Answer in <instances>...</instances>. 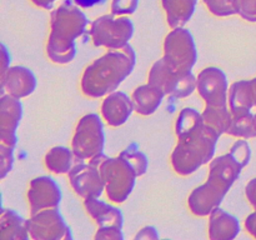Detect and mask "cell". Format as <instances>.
I'll return each mask as SVG.
<instances>
[{
  "label": "cell",
  "mask_w": 256,
  "mask_h": 240,
  "mask_svg": "<svg viewBox=\"0 0 256 240\" xmlns=\"http://www.w3.org/2000/svg\"><path fill=\"white\" fill-rule=\"evenodd\" d=\"M230 84L224 70L206 66L196 76V92L204 102L202 112L204 124L218 136L226 134L232 122L229 106Z\"/></svg>",
  "instance_id": "5"
},
{
  "label": "cell",
  "mask_w": 256,
  "mask_h": 240,
  "mask_svg": "<svg viewBox=\"0 0 256 240\" xmlns=\"http://www.w3.org/2000/svg\"><path fill=\"white\" fill-rule=\"evenodd\" d=\"M136 65V52L132 45L106 50L92 60L80 76V90L89 99H102L119 89Z\"/></svg>",
  "instance_id": "3"
},
{
  "label": "cell",
  "mask_w": 256,
  "mask_h": 240,
  "mask_svg": "<svg viewBox=\"0 0 256 240\" xmlns=\"http://www.w3.org/2000/svg\"><path fill=\"white\" fill-rule=\"evenodd\" d=\"M20 100L9 94L0 96V142L12 148L18 145L16 132L24 112Z\"/></svg>",
  "instance_id": "14"
},
{
  "label": "cell",
  "mask_w": 256,
  "mask_h": 240,
  "mask_svg": "<svg viewBox=\"0 0 256 240\" xmlns=\"http://www.w3.org/2000/svg\"><path fill=\"white\" fill-rule=\"evenodd\" d=\"M0 239L2 240H28V219L14 209L2 208L0 214Z\"/></svg>",
  "instance_id": "22"
},
{
  "label": "cell",
  "mask_w": 256,
  "mask_h": 240,
  "mask_svg": "<svg viewBox=\"0 0 256 240\" xmlns=\"http://www.w3.org/2000/svg\"><path fill=\"white\" fill-rule=\"evenodd\" d=\"M240 222L235 215L216 208L208 216V238L212 240H232L239 235Z\"/></svg>",
  "instance_id": "19"
},
{
  "label": "cell",
  "mask_w": 256,
  "mask_h": 240,
  "mask_svg": "<svg viewBox=\"0 0 256 240\" xmlns=\"http://www.w3.org/2000/svg\"><path fill=\"white\" fill-rule=\"evenodd\" d=\"M89 25V19L74 0H64L50 15L45 54L52 62L66 65L75 59L76 39Z\"/></svg>",
  "instance_id": "4"
},
{
  "label": "cell",
  "mask_w": 256,
  "mask_h": 240,
  "mask_svg": "<svg viewBox=\"0 0 256 240\" xmlns=\"http://www.w3.org/2000/svg\"><path fill=\"white\" fill-rule=\"evenodd\" d=\"M162 58L174 72L192 74L198 62V49L190 30L186 28L170 30L164 38Z\"/></svg>",
  "instance_id": "8"
},
{
  "label": "cell",
  "mask_w": 256,
  "mask_h": 240,
  "mask_svg": "<svg viewBox=\"0 0 256 240\" xmlns=\"http://www.w3.org/2000/svg\"><path fill=\"white\" fill-rule=\"evenodd\" d=\"M244 229L252 238L256 239V212H250L244 220Z\"/></svg>",
  "instance_id": "33"
},
{
  "label": "cell",
  "mask_w": 256,
  "mask_h": 240,
  "mask_svg": "<svg viewBox=\"0 0 256 240\" xmlns=\"http://www.w3.org/2000/svg\"><path fill=\"white\" fill-rule=\"evenodd\" d=\"M166 95L150 82L139 85L132 92L134 110L140 116H150L162 106Z\"/></svg>",
  "instance_id": "20"
},
{
  "label": "cell",
  "mask_w": 256,
  "mask_h": 240,
  "mask_svg": "<svg viewBox=\"0 0 256 240\" xmlns=\"http://www.w3.org/2000/svg\"><path fill=\"white\" fill-rule=\"evenodd\" d=\"M148 82L159 88L166 96L176 99H185L196 92V76L194 72L184 75L174 72L162 58L150 66Z\"/></svg>",
  "instance_id": "11"
},
{
  "label": "cell",
  "mask_w": 256,
  "mask_h": 240,
  "mask_svg": "<svg viewBox=\"0 0 256 240\" xmlns=\"http://www.w3.org/2000/svg\"><path fill=\"white\" fill-rule=\"evenodd\" d=\"M252 159V148L246 139H238L229 152L215 156L209 162L208 178L192 190L188 196V209L194 216L208 218L222 205L229 190Z\"/></svg>",
  "instance_id": "1"
},
{
  "label": "cell",
  "mask_w": 256,
  "mask_h": 240,
  "mask_svg": "<svg viewBox=\"0 0 256 240\" xmlns=\"http://www.w3.org/2000/svg\"><path fill=\"white\" fill-rule=\"evenodd\" d=\"M229 106L232 114L252 112L256 108V76L234 82L229 89Z\"/></svg>",
  "instance_id": "18"
},
{
  "label": "cell",
  "mask_w": 256,
  "mask_h": 240,
  "mask_svg": "<svg viewBox=\"0 0 256 240\" xmlns=\"http://www.w3.org/2000/svg\"><path fill=\"white\" fill-rule=\"evenodd\" d=\"M62 199V189L54 178L49 175H39L29 182L26 202L30 214L49 208H59Z\"/></svg>",
  "instance_id": "13"
},
{
  "label": "cell",
  "mask_w": 256,
  "mask_h": 240,
  "mask_svg": "<svg viewBox=\"0 0 256 240\" xmlns=\"http://www.w3.org/2000/svg\"><path fill=\"white\" fill-rule=\"evenodd\" d=\"M232 4H234V2H232ZM234 9H235V8H234Z\"/></svg>",
  "instance_id": "38"
},
{
  "label": "cell",
  "mask_w": 256,
  "mask_h": 240,
  "mask_svg": "<svg viewBox=\"0 0 256 240\" xmlns=\"http://www.w3.org/2000/svg\"><path fill=\"white\" fill-rule=\"evenodd\" d=\"M82 209L98 228L124 226V214L114 202H106L100 198H89L82 200Z\"/></svg>",
  "instance_id": "17"
},
{
  "label": "cell",
  "mask_w": 256,
  "mask_h": 240,
  "mask_svg": "<svg viewBox=\"0 0 256 240\" xmlns=\"http://www.w3.org/2000/svg\"><path fill=\"white\" fill-rule=\"evenodd\" d=\"M135 112L132 96L122 90H115L102 99L100 116L109 128H120Z\"/></svg>",
  "instance_id": "15"
},
{
  "label": "cell",
  "mask_w": 256,
  "mask_h": 240,
  "mask_svg": "<svg viewBox=\"0 0 256 240\" xmlns=\"http://www.w3.org/2000/svg\"><path fill=\"white\" fill-rule=\"evenodd\" d=\"M170 29L185 28L192 20L199 0H160Z\"/></svg>",
  "instance_id": "21"
},
{
  "label": "cell",
  "mask_w": 256,
  "mask_h": 240,
  "mask_svg": "<svg viewBox=\"0 0 256 240\" xmlns=\"http://www.w3.org/2000/svg\"><path fill=\"white\" fill-rule=\"evenodd\" d=\"M88 32L94 46L112 50L129 45L135 26L130 16H116L110 12L92 20Z\"/></svg>",
  "instance_id": "6"
},
{
  "label": "cell",
  "mask_w": 256,
  "mask_h": 240,
  "mask_svg": "<svg viewBox=\"0 0 256 240\" xmlns=\"http://www.w3.org/2000/svg\"><path fill=\"white\" fill-rule=\"evenodd\" d=\"M245 198L250 206L256 212V178H252L245 186Z\"/></svg>",
  "instance_id": "32"
},
{
  "label": "cell",
  "mask_w": 256,
  "mask_h": 240,
  "mask_svg": "<svg viewBox=\"0 0 256 240\" xmlns=\"http://www.w3.org/2000/svg\"><path fill=\"white\" fill-rule=\"evenodd\" d=\"M255 130H256V112H255Z\"/></svg>",
  "instance_id": "37"
},
{
  "label": "cell",
  "mask_w": 256,
  "mask_h": 240,
  "mask_svg": "<svg viewBox=\"0 0 256 240\" xmlns=\"http://www.w3.org/2000/svg\"><path fill=\"white\" fill-rule=\"evenodd\" d=\"M235 12L242 19L249 22H256V0H232Z\"/></svg>",
  "instance_id": "28"
},
{
  "label": "cell",
  "mask_w": 256,
  "mask_h": 240,
  "mask_svg": "<svg viewBox=\"0 0 256 240\" xmlns=\"http://www.w3.org/2000/svg\"><path fill=\"white\" fill-rule=\"evenodd\" d=\"M105 0H74V2L76 5H79L82 9H90V8H94L96 5L102 4Z\"/></svg>",
  "instance_id": "35"
},
{
  "label": "cell",
  "mask_w": 256,
  "mask_h": 240,
  "mask_svg": "<svg viewBox=\"0 0 256 240\" xmlns=\"http://www.w3.org/2000/svg\"><path fill=\"white\" fill-rule=\"evenodd\" d=\"M102 172L106 199L116 205L126 202L134 192L139 178L130 162L122 155L106 156L102 165Z\"/></svg>",
  "instance_id": "7"
},
{
  "label": "cell",
  "mask_w": 256,
  "mask_h": 240,
  "mask_svg": "<svg viewBox=\"0 0 256 240\" xmlns=\"http://www.w3.org/2000/svg\"><path fill=\"white\" fill-rule=\"evenodd\" d=\"M30 2H32V5L39 8V9L50 10L52 9V6H54V4L58 0H30Z\"/></svg>",
  "instance_id": "36"
},
{
  "label": "cell",
  "mask_w": 256,
  "mask_h": 240,
  "mask_svg": "<svg viewBox=\"0 0 256 240\" xmlns=\"http://www.w3.org/2000/svg\"><path fill=\"white\" fill-rule=\"evenodd\" d=\"M2 94H9L18 99L30 96L36 90L38 79L30 68L14 65L5 74L0 75Z\"/></svg>",
  "instance_id": "16"
},
{
  "label": "cell",
  "mask_w": 256,
  "mask_h": 240,
  "mask_svg": "<svg viewBox=\"0 0 256 240\" xmlns=\"http://www.w3.org/2000/svg\"><path fill=\"white\" fill-rule=\"evenodd\" d=\"M139 6V0H112L110 12L116 16H132Z\"/></svg>",
  "instance_id": "29"
},
{
  "label": "cell",
  "mask_w": 256,
  "mask_h": 240,
  "mask_svg": "<svg viewBox=\"0 0 256 240\" xmlns=\"http://www.w3.org/2000/svg\"><path fill=\"white\" fill-rule=\"evenodd\" d=\"M42 162L45 169L52 174L68 175L76 162V158L72 148L56 145L48 150Z\"/></svg>",
  "instance_id": "23"
},
{
  "label": "cell",
  "mask_w": 256,
  "mask_h": 240,
  "mask_svg": "<svg viewBox=\"0 0 256 240\" xmlns=\"http://www.w3.org/2000/svg\"><path fill=\"white\" fill-rule=\"evenodd\" d=\"M70 148L76 160H89L104 152V122L99 114L88 112L78 120Z\"/></svg>",
  "instance_id": "9"
},
{
  "label": "cell",
  "mask_w": 256,
  "mask_h": 240,
  "mask_svg": "<svg viewBox=\"0 0 256 240\" xmlns=\"http://www.w3.org/2000/svg\"><path fill=\"white\" fill-rule=\"evenodd\" d=\"M124 159H126L130 162L134 170L136 172L138 176H142L145 172H148V166H149V160L148 156L142 152L136 149H125L122 152H119Z\"/></svg>",
  "instance_id": "25"
},
{
  "label": "cell",
  "mask_w": 256,
  "mask_h": 240,
  "mask_svg": "<svg viewBox=\"0 0 256 240\" xmlns=\"http://www.w3.org/2000/svg\"><path fill=\"white\" fill-rule=\"evenodd\" d=\"M95 240H124L125 235L122 228L100 226L94 234Z\"/></svg>",
  "instance_id": "30"
},
{
  "label": "cell",
  "mask_w": 256,
  "mask_h": 240,
  "mask_svg": "<svg viewBox=\"0 0 256 240\" xmlns=\"http://www.w3.org/2000/svg\"><path fill=\"white\" fill-rule=\"evenodd\" d=\"M15 148L0 142V176L5 179L12 172L15 162Z\"/></svg>",
  "instance_id": "27"
},
{
  "label": "cell",
  "mask_w": 256,
  "mask_h": 240,
  "mask_svg": "<svg viewBox=\"0 0 256 240\" xmlns=\"http://www.w3.org/2000/svg\"><path fill=\"white\" fill-rule=\"evenodd\" d=\"M174 132L176 144L170 154V165L179 176H189L215 158L216 134L209 130L202 112L184 108L175 118Z\"/></svg>",
  "instance_id": "2"
},
{
  "label": "cell",
  "mask_w": 256,
  "mask_h": 240,
  "mask_svg": "<svg viewBox=\"0 0 256 240\" xmlns=\"http://www.w3.org/2000/svg\"><path fill=\"white\" fill-rule=\"evenodd\" d=\"M160 235L159 232H158L156 228L152 226V225H146V226L142 228V229L139 230V232L135 234L134 239L136 240H152V239H159Z\"/></svg>",
  "instance_id": "31"
},
{
  "label": "cell",
  "mask_w": 256,
  "mask_h": 240,
  "mask_svg": "<svg viewBox=\"0 0 256 240\" xmlns=\"http://www.w3.org/2000/svg\"><path fill=\"white\" fill-rule=\"evenodd\" d=\"M0 49H2V72H0V75H2L12 66V54H10L6 45L2 44V42L0 45Z\"/></svg>",
  "instance_id": "34"
},
{
  "label": "cell",
  "mask_w": 256,
  "mask_h": 240,
  "mask_svg": "<svg viewBox=\"0 0 256 240\" xmlns=\"http://www.w3.org/2000/svg\"><path fill=\"white\" fill-rule=\"evenodd\" d=\"M228 135L236 139H252L256 138L255 130V112H245V114H232Z\"/></svg>",
  "instance_id": "24"
},
{
  "label": "cell",
  "mask_w": 256,
  "mask_h": 240,
  "mask_svg": "<svg viewBox=\"0 0 256 240\" xmlns=\"http://www.w3.org/2000/svg\"><path fill=\"white\" fill-rule=\"evenodd\" d=\"M28 230L32 240H70L72 229L59 208H49L30 214Z\"/></svg>",
  "instance_id": "12"
},
{
  "label": "cell",
  "mask_w": 256,
  "mask_h": 240,
  "mask_svg": "<svg viewBox=\"0 0 256 240\" xmlns=\"http://www.w3.org/2000/svg\"><path fill=\"white\" fill-rule=\"evenodd\" d=\"M210 14L216 18H228L236 15L232 0H202Z\"/></svg>",
  "instance_id": "26"
},
{
  "label": "cell",
  "mask_w": 256,
  "mask_h": 240,
  "mask_svg": "<svg viewBox=\"0 0 256 240\" xmlns=\"http://www.w3.org/2000/svg\"><path fill=\"white\" fill-rule=\"evenodd\" d=\"M106 155L102 154L89 160H76L69 172L68 182L72 192L82 200L100 198L105 192L102 165Z\"/></svg>",
  "instance_id": "10"
}]
</instances>
